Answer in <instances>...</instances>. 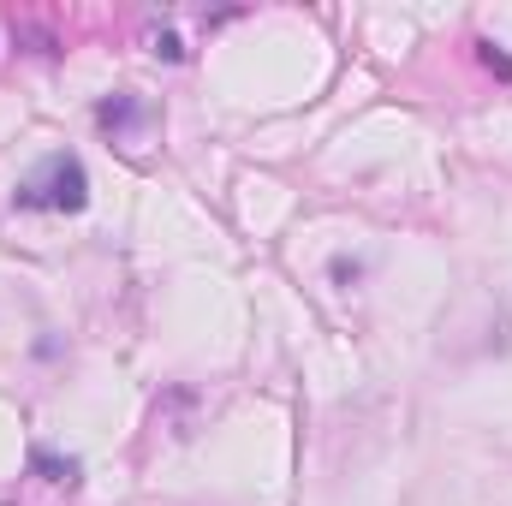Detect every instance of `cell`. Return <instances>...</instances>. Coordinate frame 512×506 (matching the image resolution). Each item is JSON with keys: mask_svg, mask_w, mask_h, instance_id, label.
<instances>
[{"mask_svg": "<svg viewBox=\"0 0 512 506\" xmlns=\"http://www.w3.org/2000/svg\"><path fill=\"white\" fill-rule=\"evenodd\" d=\"M90 203V173L78 155H48L24 185H18V209H48V215H78Z\"/></svg>", "mask_w": 512, "mask_h": 506, "instance_id": "1", "label": "cell"}, {"mask_svg": "<svg viewBox=\"0 0 512 506\" xmlns=\"http://www.w3.org/2000/svg\"><path fill=\"white\" fill-rule=\"evenodd\" d=\"M30 471L36 477H48V483H78V459H60V453H48V447H30Z\"/></svg>", "mask_w": 512, "mask_h": 506, "instance_id": "2", "label": "cell"}, {"mask_svg": "<svg viewBox=\"0 0 512 506\" xmlns=\"http://www.w3.org/2000/svg\"><path fill=\"white\" fill-rule=\"evenodd\" d=\"M96 120H102V126H131V120H137V108H131V102H102V108H96Z\"/></svg>", "mask_w": 512, "mask_h": 506, "instance_id": "3", "label": "cell"}, {"mask_svg": "<svg viewBox=\"0 0 512 506\" xmlns=\"http://www.w3.org/2000/svg\"><path fill=\"white\" fill-rule=\"evenodd\" d=\"M477 48H483V66H489V72H501V78H512V54H501L495 42H477Z\"/></svg>", "mask_w": 512, "mask_h": 506, "instance_id": "4", "label": "cell"}]
</instances>
